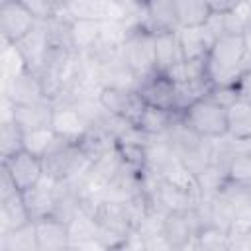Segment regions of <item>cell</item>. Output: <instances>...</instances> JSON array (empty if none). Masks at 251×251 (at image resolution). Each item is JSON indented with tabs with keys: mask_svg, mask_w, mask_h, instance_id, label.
I'll return each mask as SVG.
<instances>
[{
	"mask_svg": "<svg viewBox=\"0 0 251 251\" xmlns=\"http://www.w3.org/2000/svg\"><path fill=\"white\" fill-rule=\"evenodd\" d=\"M247 65L243 33H224L206 55V76L212 86H231Z\"/></svg>",
	"mask_w": 251,
	"mask_h": 251,
	"instance_id": "cell-1",
	"label": "cell"
},
{
	"mask_svg": "<svg viewBox=\"0 0 251 251\" xmlns=\"http://www.w3.org/2000/svg\"><path fill=\"white\" fill-rule=\"evenodd\" d=\"M180 122L186 129L206 139H222L227 135V108L210 96H202L184 108Z\"/></svg>",
	"mask_w": 251,
	"mask_h": 251,
	"instance_id": "cell-2",
	"label": "cell"
},
{
	"mask_svg": "<svg viewBox=\"0 0 251 251\" xmlns=\"http://www.w3.org/2000/svg\"><path fill=\"white\" fill-rule=\"evenodd\" d=\"M45 175L53 180H69L76 182L82 178L92 167V159L82 151L78 143L63 141L57 149H53L47 157H43Z\"/></svg>",
	"mask_w": 251,
	"mask_h": 251,
	"instance_id": "cell-3",
	"label": "cell"
},
{
	"mask_svg": "<svg viewBox=\"0 0 251 251\" xmlns=\"http://www.w3.org/2000/svg\"><path fill=\"white\" fill-rule=\"evenodd\" d=\"M122 57L137 80L155 71V33L141 24L135 25L122 45Z\"/></svg>",
	"mask_w": 251,
	"mask_h": 251,
	"instance_id": "cell-4",
	"label": "cell"
},
{
	"mask_svg": "<svg viewBox=\"0 0 251 251\" xmlns=\"http://www.w3.org/2000/svg\"><path fill=\"white\" fill-rule=\"evenodd\" d=\"M2 171L10 176V180L14 182V186L20 192H25V190L37 186L45 176L43 157L33 155L25 149H20V151L4 157Z\"/></svg>",
	"mask_w": 251,
	"mask_h": 251,
	"instance_id": "cell-5",
	"label": "cell"
},
{
	"mask_svg": "<svg viewBox=\"0 0 251 251\" xmlns=\"http://www.w3.org/2000/svg\"><path fill=\"white\" fill-rule=\"evenodd\" d=\"M137 96L145 106L169 110L175 112V100H176V82L169 73L153 71L137 80L135 86Z\"/></svg>",
	"mask_w": 251,
	"mask_h": 251,
	"instance_id": "cell-6",
	"label": "cell"
},
{
	"mask_svg": "<svg viewBox=\"0 0 251 251\" xmlns=\"http://www.w3.org/2000/svg\"><path fill=\"white\" fill-rule=\"evenodd\" d=\"M14 47L20 51L25 67L29 71L41 75L49 63L51 53H53V41H51L47 22H37L35 27L25 37H22L18 43H14Z\"/></svg>",
	"mask_w": 251,
	"mask_h": 251,
	"instance_id": "cell-7",
	"label": "cell"
},
{
	"mask_svg": "<svg viewBox=\"0 0 251 251\" xmlns=\"http://www.w3.org/2000/svg\"><path fill=\"white\" fill-rule=\"evenodd\" d=\"M98 100L104 106V110L126 122L127 126H135V120L139 116V112L143 110V102L137 96L135 88H118V86H102L98 92Z\"/></svg>",
	"mask_w": 251,
	"mask_h": 251,
	"instance_id": "cell-8",
	"label": "cell"
},
{
	"mask_svg": "<svg viewBox=\"0 0 251 251\" xmlns=\"http://www.w3.org/2000/svg\"><path fill=\"white\" fill-rule=\"evenodd\" d=\"M39 20L25 10L18 0H2L0 4V33L4 43H18L25 37Z\"/></svg>",
	"mask_w": 251,
	"mask_h": 251,
	"instance_id": "cell-9",
	"label": "cell"
},
{
	"mask_svg": "<svg viewBox=\"0 0 251 251\" xmlns=\"http://www.w3.org/2000/svg\"><path fill=\"white\" fill-rule=\"evenodd\" d=\"M47 98L43 80L37 73L24 69L12 76H6V102L12 106L35 104Z\"/></svg>",
	"mask_w": 251,
	"mask_h": 251,
	"instance_id": "cell-10",
	"label": "cell"
},
{
	"mask_svg": "<svg viewBox=\"0 0 251 251\" xmlns=\"http://www.w3.org/2000/svg\"><path fill=\"white\" fill-rule=\"evenodd\" d=\"M141 25L153 33L178 29V12L175 0H139Z\"/></svg>",
	"mask_w": 251,
	"mask_h": 251,
	"instance_id": "cell-11",
	"label": "cell"
},
{
	"mask_svg": "<svg viewBox=\"0 0 251 251\" xmlns=\"http://www.w3.org/2000/svg\"><path fill=\"white\" fill-rule=\"evenodd\" d=\"M37 251H63L71 247V231L69 222L61 220L55 214L33 220Z\"/></svg>",
	"mask_w": 251,
	"mask_h": 251,
	"instance_id": "cell-12",
	"label": "cell"
},
{
	"mask_svg": "<svg viewBox=\"0 0 251 251\" xmlns=\"http://www.w3.org/2000/svg\"><path fill=\"white\" fill-rule=\"evenodd\" d=\"M51 127L65 139V141H73L78 143L82 139V135L90 129V126L86 124V120L82 118V114L78 112V108L65 100V102H55V110H53V120H51Z\"/></svg>",
	"mask_w": 251,
	"mask_h": 251,
	"instance_id": "cell-13",
	"label": "cell"
},
{
	"mask_svg": "<svg viewBox=\"0 0 251 251\" xmlns=\"http://www.w3.org/2000/svg\"><path fill=\"white\" fill-rule=\"evenodd\" d=\"M10 104V102H8ZM12 106V104H10ZM53 110L55 102L51 98H45L35 104H25V106H12L10 118L24 129H39V127H51L53 120Z\"/></svg>",
	"mask_w": 251,
	"mask_h": 251,
	"instance_id": "cell-14",
	"label": "cell"
},
{
	"mask_svg": "<svg viewBox=\"0 0 251 251\" xmlns=\"http://www.w3.org/2000/svg\"><path fill=\"white\" fill-rule=\"evenodd\" d=\"M178 43L182 51V61H202L206 59L214 37L204 25H190L178 27Z\"/></svg>",
	"mask_w": 251,
	"mask_h": 251,
	"instance_id": "cell-15",
	"label": "cell"
},
{
	"mask_svg": "<svg viewBox=\"0 0 251 251\" xmlns=\"http://www.w3.org/2000/svg\"><path fill=\"white\" fill-rule=\"evenodd\" d=\"M180 120V114L169 112V110H159L151 106H143L135 120V129H139L147 137H161L171 131V127Z\"/></svg>",
	"mask_w": 251,
	"mask_h": 251,
	"instance_id": "cell-16",
	"label": "cell"
},
{
	"mask_svg": "<svg viewBox=\"0 0 251 251\" xmlns=\"http://www.w3.org/2000/svg\"><path fill=\"white\" fill-rule=\"evenodd\" d=\"M182 61L178 29L155 33V71L169 73Z\"/></svg>",
	"mask_w": 251,
	"mask_h": 251,
	"instance_id": "cell-17",
	"label": "cell"
},
{
	"mask_svg": "<svg viewBox=\"0 0 251 251\" xmlns=\"http://www.w3.org/2000/svg\"><path fill=\"white\" fill-rule=\"evenodd\" d=\"M53 186H55V180L45 175L43 180L37 186L22 192L31 220H37V218H43V216H49V214L55 212V190H53Z\"/></svg>",
	"mask_w": 251,
	"mask_h": 251,
	"instance_id": "cell-18",
	"label": "cell"
},
{
	"mask_svg": "<svg viewBox=\"0 0 251 251\" xmlns=\"http://www.w3.org/2000/svg\"><path fill=\"white\" fill-rule=\"evenodd\" d=\"M27 222H31V216L20 190L0 198V233L22 227Z\"/></svg>",
	"mask_w": 251,
	"mask_h": 251,
	"instance_id": "cell-19",
	"label": "cell"
},
{
	"mask_svg": "<svg viewBox=\"0 0 251 251\" xmlns=\"http://www.w3.org/2000/svg\"><path fill=\"white\" fill-rule=\"evenodd\" d=\"M69 33L73 49L80 55H88L100 41V22L69 20Z\"/></svg>",
	"mask_w": 251,
	"mask_h": 251,
	"instance_id": "cell-20",
	"label": "cell"
},
{
	"mask_svg": "<svg viewBox=\"0 0 251 251\" xmlns=\"http://www.w3.org/2000/svg\"><path fill=\"white\" fill-rule=\"evenodd\" d=\"M227 137L235 141L251 139V104L235 100L227 106Z\"/></svg>",
	"mask_w": 251,
	"mask_h": 251,
	"instance_id": "cell-21",
	"label": "cell"
},
{
	"mask_svg": "<svg viewBox=\"0 0 251 251\" xmlns=\"http://www.w3.org/2000/svg\"><path fill=\"white\" fill-rule=\"evenodd\" d=\"M65 139L53 129V127H39V129H27L24 131V139L22 145L25 151L39 155V157H47L53 149H57Z\"/></svg>",
	"mask_w": 251,
	"mask_h": 251,
	"instance_id": "cell-22",
	"label": "cell"
},
{
	"mask_svg": "<svg viewBox=\"0 0 251 251\" xmlns=\"http://www.w3.org/2000/svg\"><path fill=\"white\" fill-rule=\"evenodd\" d=\"M194 247L196 249H210V251L231 249L229 229L224 226H218L214 222H206L198 227V231L194 235Z\"/></svg>",
	"mask_w": 251,
	"mask_h": 251,
	"instance_id": "cell-23",
	"label": "cell"
},
{
	"mask_svg": "<svg viewBox=\"0 0 251 251\" xmlns=\"http://www.w3.org/2000/svg\"><path fill=\"white\" fill-rule=\"evenodd\" d=\"M226 176H227V184L251 186V149H233L231 151V155L226 163Z\"/></svg>",
	"mask_w": 251,
	"mask_h": 251,
	"instance_id": "cell-24",
	"label": "cell"
},
{
	"mask_svg": "<svg viewBox=\"0 0 251 251\" xmlns=\"http://www.w3.org/2000/svg\"><path fill=\"white\" fill-rule=\"evenodd\" d=\"M0 251H37L33 220L22 227L0 233Z\"/></svg>",
	"mask_w": 251,
	"mask_h": 251,
	"instance_id": "cell-25",
	"label": "cell"
},
{
	"mask_svg": "<svg viewBox=\"0 0 251 251\" xmlns=\"http://www.w3.org/2000/svg\"><path fill=\"white\" fill-rule=\"evenodd\" d=\"M22 139H24V129L12 120V118H6L2 122V129H0V151H2V159L24 149L22 145Z\"/></svg>",
	"mask_w": 251,
	"mask_h": 251,
	"instance_id": "cell-26",
	"label": "cell"
},
{
	"mask_svg": "<svg viewBox=\"0 0 251 251\" xmlns=\"http://www.w3.org/2000/svg\"><path fill=\"white\" fill-rule=\"evenodd\" d=\"M25 10H29L39 22H47L59 16V0H18Z\"/></svg>",
	"mask_w": 251,
	"mask_h": 251,
	"instance_id": "cell-27",
	"label": "cell"
},
{
	"mask_svg": "<svg viewBox=\"0 0 251 251\" xmlns=\"http://www.w3.org/2000/svg\"><path fill=\"white\" fill-rule=\"evenodd\" d=\"M231 88H233L237 100H243V102H249L251 104V65H247L237 75V78L231 84Z\"/></svg>",
	"mask_w": 251,
	"mask_h": 251,
	"instance_id": "cell-28",
	"label": "cell"
},
{
	"mask_svg": "<svg viewBox=\"0 0 251 251\" xmlns=\"http://www.w3.org/2000/svg\"><path fill=\"white\" fill-rule=\"evenodd\" d=\"M241 0H206L210 14H229Z\"/></svg>",
	"mask_w": 251,
	"mask_h": 251,
	"instance_id": "cell-29",
	"label": "cell"
},
{
	"mask_svg": "<svg viewBox=\"0 0 251 251\" xmlns=\"http://www.w3.org/2000/svg\"><path fill=\"white\" fill-rule=\"evenodd\" d=\"M243 39H245V49H247V63L251 65V27L243 33Z\"/></svg>",
	"mask_w": 251,
	"mask_h": 251,
	"instance_id": "cell-30",
	"label": "cell"
},
{
	"mask_svg": "<svg viewBox=\"0 0 251 251\" xmlns=\"http://www.w3.org/2000/svg\"><path fill=\"white\" fill-rule=\"evenodd\" d=\"M137 2H139V0H137Z\"/></svg>",
	"mask_w": 251,
	"mask_h": 251,
	"instance_id": "cell-31",
	"label": "cell"
}]
</instances>
